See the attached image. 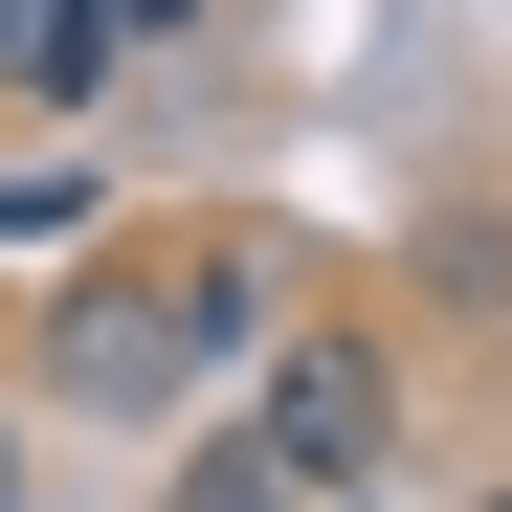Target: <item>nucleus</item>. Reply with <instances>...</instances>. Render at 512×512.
<instances>
[{
    "label": "nucleus",
    "instance_id": "423d86ee",
    "mask_svg": "<svg viewBox=\"0 0 512 512\" xmlns=\"http://www.w3.org/2000/svg\"><path fill=\"white\" fill-rule=\"evenodd\" d=\"M23 423H45V401H0V512H23Z\"/></svg>",
    "mask_w": 512,
    "mask_h": 512
},
{
    "label": "nucleus",
    "instance_id": "7ed1b4c3",
    "mask_svg": "<svg viewBox=\"0 0 512 512\" xmlns=\"http://www.w3.org/2000/svg\"><path fill=\"white\" fill-rule=\"evenodd\" d=\"M112 67V0H0V112H67Z\"/></svg>",
    "mask_w": 512,
    "mask_h": 512
},
{
    "label": "nucleus",
    "instance_id": "20e7f679",
    "mask_svg": "<svg viewBox=\"0 0 512 512\" xmlns=\"http://www.w3.org/2000/svg\"><path fill=\"white\" fill-rule=\"evenodd\" d=\"M179 512H334V490H312V468H268V423L223 401V423H201V468H179Z\"/></svg>",
    "mask_w": 512,
    "mask_h": 512
},
{
    "label": "nucleus",
    "instance_id": "6e6552de",
    "mask_svg": "<svg viewBox=\"0 0 512 512\" xmlns=\"http://www.w3.org/2000/svg\"><path fill=\"white\" fill-rule=\"evenodd\" d=\"M490 512H512V490H490Z\"/></svg>",
    "mask_w": 512,
    "mask_h": 512
},
{
    "label": "nucleus",
    "instance_id": "0eeeda50",
    "mask_svg": "<svg viewBox=\"0 0 512 512\" xmlns=\"http://www.w3.org/2000/svg\"><path fill=\"white\" fill-rule=\"evenodd\" d=\"M0 401H23V334H0Z\"/></svg>",
    "mask_w": 512,
    "mask_h": 512
},
{
    "label": "nucleus",
    "instance_id": "f257e3e1",
    "mask_svg": "<svg viewBox=\"0 0 512 512\" xmlns=\"http://www.w3.org/2000/svg\"><path fill=\"white\" fill-rule=\"evenodd\" d=\"M23 401H45V423H179V401H201L179 245H90V268L23 312Z\"/></svg>",
    "mask_w": 512,
    "mask_h": 512
},
{
    "label": "nucleus",
    "instance_id": "39448f33",
    "mask_svg": "<svg viewBox=\"0 0 512 512\" xmlns=\"http://www.w3.org/2000/svg\"><path fill=\"white\" fill-rule=\"evenodd\" d=\"M0 245H90V156H0Z\"/></svg>",
    "mask_w": 512,
    "mask_h": 512
},
{
    "label": "nucleus",
    "instance_id": "f03ea898",
    "mask_svg": "<svg viewBox=\"0 0 512 512\" xmlns=\"http://www.w3.org/2000/svg\"><path fill=\"white\" fill-rule=\"evenodd\" d=\"M245 423H268V468H312L334 512H357L379 490V446H401V357H379V334H268V357H245Z\"/></svg>",
    "mask_w": 512,
    "mask_h": 512
}]
</instances>
